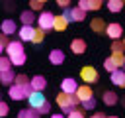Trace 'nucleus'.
Wrapping results in <instances>:
<instances>
[{"label": "nucleus", "mask_w": 125, "mask_h": 118, "mask_svg": "<svg viewBox=\"0 0 125 118\" xmlns=\"http://www.w3.org/2000/svg\"><path fill=\"white\" fill-rule=\"evenodd\" d=\"M8 112H10V106L6 102H2L0 104V116H8Z\"/></svg>", "instance_id": "e433bc0d"}, {"label": "nucleus", "mask_w": 125, "mask_h": 118, "mask_svg": "<svg viewBox=\"0 0 125 118\" xmlns=\"http://www.w3.org/2000/svg\"><path fill=\"white\" fill-rule=\"evenodd\" d=\"M80 79L86 83V85H94V83H98V71L92 67V65H86V67H82L80 69Z\"/></svg>", "instance_id": "20e7f679"}, {"label": "nucleus", "mask_w": 125, "mask_h": 118, "mask_svg": "<svg viewBox=\"0 0 125 118\" xmlns=\"http://www.w3.org/2000/svg\"><path fill=\"white\" fill-rule=\"evenodd\" d=\"M123 6H125V0H107V10H109V12H113V14L121 12V10H123Z\"/></svg>", "instance_id": "b1692460"}, {"label": "nucleus", "mask_w": 125, "mask_h": 118, "mask_svg": "<svg viewBox=\"0 0 125 118\" xmlns=\"http://www.w3.org/2000/svg\"><path fill=\"white\" fill-rule=\"evenodd\" d=\"M111 57L117 61L119 67H123V63H125V53H123V51H115V53H111Z\"/></svg>", "instance_id": "c756f323"}, {"label": "nucleus", "mask_w": 125, "mask_h": 118, "mask_svg": "<svg viewBox=\"0 0 125 118\" xmlns=\"http://www.w3.org/2000/svg\"><path fill=\"white\" fill-rule=\"evenodd\" d=\"M111 83L115 85V87H121V88H125V69H117V71H113L111 73Z\"/></svg>", "instance_id": "9b49d317"}, {"label": "nucleus", "mask_w": 125, "mask_h": 118, "mask_svg": "<svg viewBox=\"0 0 125 118\" xmlns=\"http://www.w3.org/2000/svg\"><path fill=\"white\" fill-rule=\"evenodd\" d=\"M70 51H72V53H76V55H82V53L86 51V41H84L82 37L72 39V41H70Z\"/></svg>", "instance_id": "f8f14e48"}, {"label": "nucleus", "mask_w": 125, "mask_h": 118, "mask_svg": "<svg viewBox=\"0 0 125 118\" xmlns=\"http://www.w3.org/2000/svg\"><path fill=\"white\" fill-rule=\"evenodd\" d=\"M31 88L33 90H45V87H47V79L43 77V75H35L33 79H31Z\"/></svg>", "instance_id": "2eb2a0df"}, {"label": "nucleus", "mask_w": 125, "mask_h": 118, "mask_svg": "<svg viewBox=\"0 0 125 118\" xmlns=\"http://www.w3.org/2000/svg\"><path fill=\"white\" fill-rule=\"evenodd\" d=\"M16 31H20V30H18V26H16L14 20H4V22H2V33L12 35V33H16Z\"/></svg>", "instance_id": "a211bd4d"}, {"label": "nucleus", "mask_w": 125, "mask_h": 118, "mask_svg": "<svg viewBox=\"0 0 125 118\" xmlns=\"http://www.w3.org/2000/svg\"><path fill=\"white\" fill-rule=\"evenodd\" d=\"M115 51H125V41L123 39H113L111 41V53Z\"/></svg>", "instance_id": "cd10ccee"}, {"label": "nucleus", "mask_w": 125, "mask_h": 118, "mask_svg": "<svg viewBox=\"0 0 125 118\" xmlns=\"http://www.w3.org/2000/svg\"><path fill=\"white\" fill-rule=\"evenodd\" d=\"M49 61H51L53 65H62V63H64V51H62V49H53V51L49 53Z\"/></svg>", "instance_id": "4468645a"}, {"label": "nucleus", "mask_w": 125, "mask_h": 118, "mask_svg": "<svg viewBox=\"0 0 125 118\" xmlns=\"http://www.w3.org/2000/svg\"><path fill=\"white\" fill-rule=\"evenodd\" d=\"M78 6L86 12H92V10H100L102 8V0H78Z\"/></svg>", "instance_id": "9d476101"}, {"label": "nucleus", "mask_w": 125, "mask_h": 118, "mask_svg": "<svg viewBox=\"0 0 125 118\" xmlns=\"http://www.w3.org/2000/svg\"><path fill=\"white\" fill-rule=\"evenodd\" d=\"M105 33H107V37H111V39H121V37H123V28H121V24L113 22V24H107Z\"/></svg>", "instance_id": "423d86ee"}, {"label": "nucleus", "mask_w": 125, "mask_h": 118, "mask_svg": "<svg viewBox=\"0 0 125 118\" xmlns=\"http://www.w3.org/2000/svg\"><path fill=\"white\" fill-rule=\"evenodd\" d=\"M82 108H84V110H94V108H96V98L92 96V98L84 100V102H82Z\"/></svg>", "instance_id": "473e14b6"}, {"label": "nucleus", "mask_w": 125, "mask_h": 118, "mask_svg": "<svg viewBox=\"0 0 125 118\" xmlns=\"http://www.w3.org/2000/svg\"><path fill=\"white\" fill-rule=\"evenodd\" d=\"M16 83H18V85H29L31 79H27V75H23V73H18V75H16Z\"/></svg>", "instance_id": "2f4dec72"}, {"label": "nucleus", "mask_w": 125, "mask_h": 118, "mask_svg": "<svg viewBox=\"0 0 125 118\" xmlns=\"http://www.w3.org/2000/svg\"><path fill=\"white\" fill-rule=\"evenodd\" d=\"M12 59H10V55H4L2 59H0V71H8V69H12Z\"/></svg>", "instance_id": "bb28decb"}, {"label": "nucleus", "mask_w": 125, "mask_h": 118, "mask_svg": "<svg viewBox=\"0 0 125 118\" xmlns=\"http://www.w3.org/2000/svg\"><path fill=\"white\" fill-rule=\"evenodd\" d=\"M27 100H29V106L31 108H41V104L45 102V94H43V90H33L29 96H27Z\"/></svg>", "instance_id": "39448f33"}, {"label": "nucleus", "mask_w": 125, "mask_h": 118, "mask_svg": "<svg viewBox=\"0 0 125 118\" xmlns=\"http://www.w3.org/2000/svg\"><path fill=\"white\" fill-rule=\"evenodd\" d=\"M20 39L21 41H33V35H35V28L33 26H21L20 31H18Z\"/></svg>", "instance_id": "1a4fd4ad"}, {"label": "nucleus", "mask_w": 125, "mask_h": 118, "mask_svg": "<svg viewBox=\"0 0 125 118\" xmlns=\"http://www.w3.org/2000/svg\"><path fill=\"white\" fill-rule=\"evenodd\" d=\"M45 37V30L43 28H35V35H33V41L31 43H41Z\"/></svg>", "instance_id": "c85d7f7f"}, {"label": "nucleus", "mask_w": 125, "mask_h": 118, "mask_svg": "<svg viewBox=\"0 0 125 118\" xmlns=\"http://www.w3.org/2000/svg\"><path fill=\"white\" fill-rule=\"evenodd\" d=\"M51 118H66V116H64V112H61V114H51Z\"/></svg>", "instance_id": "58836bf2"}, {"label": "nucleus", "mask_w": 125, "mask_h": 118, "mask_svg": "<svg viewBox=\"0 0 125 118\" xmlns=\"http://www.w3.org/2000/svg\"><path fill=\"white\" fill-rule=\"evenodd\" d=\"M90 30H92L94 33L102 35V33H105V30H107V24L104 22V18H94V20L90 22Z\"/></svg>", "instance_id": "6e6552de"}, {"label": "nucleus", "mask_w": 125, "mask_h": 118, "mask_svg": "<svg viewBox=\"0 0 125 118\" xmlns=\"http://www.w3.org/2000/svg\"><path fill=\"white\" fill-rule=\"evenodd\" d=\"M102 2H104V0H102Z\"/></svg>", "instance_id": "a18cd8bd"}, {"label": "nucleus", "mask_w": 125, "mask_h": 118, "mask_svg": "<svg viewBox=\"0 0 125 118\" xmlns=\"http://www.w3.org/2000/svg\"><path fill=\"white\" fill-rule=\"evenodd\" d=\"M66 118H84V108H74L66 114Z\"/></svg>", "instance_id": "7c9ffc66"}, {"label": "nucleus", "mask_w": 125, "mask_h": 118, "mask_svg": "<svg viewBox=\"0 0 125 118\" xmlns=\"http://www.w3.org/2000/svg\"><path fill=\"white\" fill-rule=\"evenodd\" d=\"M123 41H125V37H123Z\"/></svg>", "instance_id": "c03bdc74"}, {"label": "nucleus", "mask_w": 125, "mask_h": 118, "mask_svg": "<svg viewBox=\"0 0 125 118\" xmlns=\"http://www.w3.org/2000/svg\"><path fill=\"white\" fill-rule=\"evenodd\" d=\"M20 20H21L23 26H33V22H35V14H33V10H25V12H21Z\"/></svg>", "instance_id": "5701e85b"}, {"label": "nucleus", "mask_w": 125, "mask_h": 118, "mask_svg": "<svg viewBox=\"0 0 125 118\" xmlns=\"http://www.w3.org/2000/svg\"><path fill=\"white\" fill-rule=\"evenodd\" d=\"M8 45H10L8 35H6V33H2V35H0V49H2V51H6V49H8Z\"/></svg>", "instance_id": "f704fd0d"}, {"label": "nucleus", "mask_w": 125, "mask_h": 118, "mask_svg": "<svg viewBox=\"0 0 125 118\" xmlns=\"http://www.w3.org/2000/svg\"><path fill=\"white\" fill-rule=\"evenodd\" d=\"M61 90H64V92H70V94H74V92L78 90L76 79H74V77H66V79H62V81H61Z\"/></svg>", "instance_id": "0eeeda50"}, {"label": "nucleus", "mask_w": 125, "mask_h": 118, "mask_svg": "<svg viewBox=\"0 0 125 118\" xmlns=\"http://www.w3.org/2000/svg\"><path fill=\"white\" fill-rule=\"evenodd\" d=\"M107 118H119V116H107Z\"/></svg>", "instance_id": "a19ab883"}, {"label": "nucleus", "mask_w": 125, "mask_h": 118, "mask_svg": "<svg viewBox=\"0 0 125 118\" xmlns=\"http://www.w3.org/2000/svg\"><path fill=\"white\" fill-rule=\"evenodd\" d=\"M41 2H47V0H41Z\"/></svg>", "instance_id": "37998d69"}, {"label": "nucleus", "mask_w": 125, "mask_h": 118, "mask_svg": "<svg viewBox=\"0 0 125 118\" xmlns=\"http://www.w3.org/2000/svg\"><path fill=\"white\" fill-rule=\"evenodd\" d=\"M55 2H57L61 8H68V6H70V0H55Z\"/></svg>", "instance_id": "4c0bfd02"}, {"label": "nucleus", "mask_w": 125, "mask_h": 118, "mask_svg": "<svg viewBox=\"0 0 125 118\" xmlns=\"http://www.w3.org/2000/svg\"><path fill=\"white\" fill-rule=\"evenodd\" d=\"M68 18L64 16V14H61V16H55V30L57 31H64L66 30V26H68Z\"/></svg>", "instance_id": "aec40b11"}, {"label": "nucleus", "mask_w": 125, "mask_h": 118, "mask_svg": "<svg viewBox=\"0 0 125 118\" xmlns=\"http://www.w3.org/2000/svg\"><path fill=\"white\" fill-rule=\"evenodd\" d=\"M0 81H2V85L12 87V85L16 83V75H14V71H12V69H8V71H0Z\"/></svg>", "instance_id": "f3484780"}, {"label": "nucleus", "mask_w": 125, "mask_h": 118, "mask_svg": "<svg viewBox=\"0 0 125 118\" xmlns=\"http://www.w3.org/2000/svg\"><path fill=\"white\" fill-rule=\"evenodd\" d=\"M37 24H39V28H43L45 31L55 30V14H53V12H41V14L37 16Z\"/></svg>", "instance_id": "7ed1b4c3"}, {"label": "nucleus", "mask_w": 125, "mask_h": 118, "mask_svg": "<svg viewBox=\"0 0 125 118\" xmlns=\"http://www.w3.org/2000/svg\"><path fill=\"white\" fill-rule=\"evenodd\" d=\"M31 92H33L31 85H18V83H14V85L10 87V90H8V96H10L12 100H23V98H27Z\"/></svg>", "instance_id": "f03ea898"}, {"label": "nucleus", "mask_w": 125, "mask_h": 118, "mask_svg": "<svg viewBox=\"0 0 125 118\" xmlns=\"http://www.w3.org/2000/svg\"><path fill=\"white\" fill-rule=\"evenodd\" d=\"M121 69H125V63H123V67H121Z\"/></svg>", "instance_id": "79ce46f5"}, {"label": "nucleus", "mask_w": 125, "mask_h": 118, "mask_svg": "<svg viewBox=\"0 0 125 118\" xmlns=\"http://www.w3.org/2000/svg\"><path fill=\"white\" fill-rule=\"evenodd\" d=\"M43 4H45V2H41V0H29V10L39 12V10L43 8Z\"/></svg>", "instance_id": "72a5a7b5"}, {"label": "nucleus", "mask_w": 125, "mask_h": 118, "mask_svg": "<svg viewBox=\"0 0 125 118\" xmlns=\"http://www.w3.org/2000/svg\"><path fill=\"white\" fill-rule=\"evenodd\" d=\"M39 112H41V114H49V112H51V102H49V100H45V102L41 104Z\"/></svg>", "instance_id": "c9c22d12"}, {"label": "nucleus", "mask_w": 125, "mask_h": 118, "mask_svg": "<svg viewBox=\"0 0 125 118\" xmlns=\"http://www.w3.org/2000/svg\"><path fill=\"white\" fill-rule=\"evenodd\" d=\"M18 118H41V112L37 110V108H23V110H20L18 112Z\"/></svg>", "instance_id": "6ab92c4d"}, {"label": "nucleus", "mask_w": 125, "mask_h": 118, "mask_svg": "<svg viewBox=\"0 0 125 118\" xmlns=\"http://www.w3.org/2000/svg\"><path fill=\"white\" fill-rule=\"evenodd\" d=\"M10 59H12V63H14L16 67H20V65H23V63H25V51H21V53H16V55H12Z\"/></svg>", "instance_id": "a878e982"}, {"label": "nucleus", "mask_w": 125, "mask_h": 118, "mask_svg": "<svg viewBox=\"0 0 125 118\" xmlns=\"http://www.w3.org/2000/svg\"><path fill=\"white\" fill-rule=\"evenodd\" d=\"M76 96L80 98V104H82L84 100L92 98V96H94V92H92V87H90V85H82V87H78V90H76Z\"/></svg>", "instance_id": "ddd939ff"}, {"label": "nucleus", "mask_w": 125, "mask_h": 118, "mask_svg": "<svg viewBox=\"0 0 125 118\" xmlns=\"http://www.w3.org/2000/svg\"><path fill=\"white\" fill-rule=\"evenodd\" d=\"M104 69H105V71L111 75L113 71H117V69H119V65H117V61H115L113 57H107V59L104 61Z\"/></svg>", "instance_id": "393cba45"}, {"label": "nucleus", "mask_w": 125, "mask_h": 118, "mask_svg": "<svg viewBox=\"0 0 125 118\" xmlns=\"http://www.w3.org/2000/svg\"><path fill=\"white\" fill-rule=\"evenodd\" d=\"M102 100H104V104H107V106H113V104L119 102V98H117V94H115L113 90H105V92L102 94Z\"/></svg>", "instance_id": "412c9836"}, {"label": "nucleus", "mask_w": 125, "mask_h": 118, "mask_svg": "<svg viewBox=\"0 0 125 118\" xmlns=\"http://www.w3.org/2000/svg\"><path fill=\"white\" fill-rule=\"evenodd\" d=\"M90 118H105V116H104V114H102V112H96V114H92V116H90Z\"/></svg>", "instance_id": "ea45409f"}, {"label": "nucleus", "mask_w": 125, "mask_h": 118, "mask_svg": "<svg viewBox=\"0 0 125 118\" xmlns=\"http://www.w3.org/2000/svg\"><path fill=\"white\" fill-rule=\"evenodd\" d=\"M23 51V43H21V39L20 41H10V45H8V49H6V53L12 57V55H16V53H21Z\"/></svg>", "instance_id": "4be33fe9"}, {"label": "nucleus", "mask_w": 125, "mask_h": 118, "mask_svg": "<svg viewBox=\"0 0 125 118\" xmlns=\"http://www.w3.org/2000/svg\"><path fill=\"white\" fill-rule=\"evenodd\" d=\"M86 20V10H82L80 6L70 8V22H84Z\"/></svg>", "instance_id": "dca6fc26"}, {"label": "nucleus", "mask_w": 125, "mask_h": 118, "mask_svg": "<svg viewBox=\"0 0 125 118\" xmlns=\"http://www.w3.org/2000/svg\"><path fill=\"white\" fill-rule=\"evenodd\" d=\"M57 104L61 106V112L68 114L70 110H74V108L80 104V98L76 96V92H74V94H70V92H64V90H61V92L57 94Z\"/></svg>", "instance_id": "f257e3e1"}]
</instances>
